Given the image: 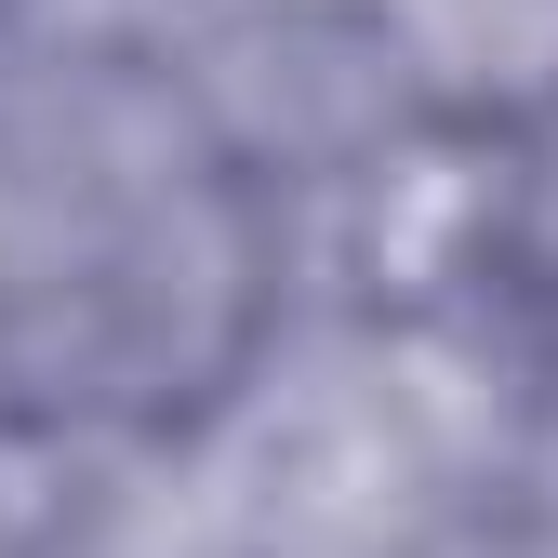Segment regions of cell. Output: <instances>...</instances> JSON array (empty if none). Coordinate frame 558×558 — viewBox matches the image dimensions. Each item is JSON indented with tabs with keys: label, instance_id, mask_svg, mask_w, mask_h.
Masks as SVG:
<instances>
[]
</instances>
